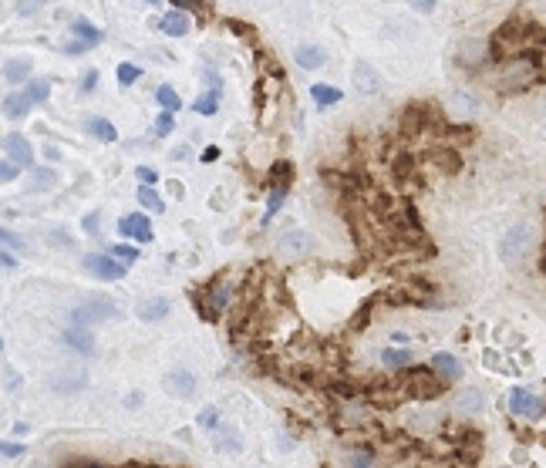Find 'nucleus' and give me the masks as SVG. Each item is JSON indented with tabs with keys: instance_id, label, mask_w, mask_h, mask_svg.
<instances>
[{
	"instance_id": "nucleus-20",
	"label": "nucleus",
	"mask_w": 546,
	"mask_h": 468,
	"mask_svg": "<svg viewBox=\"0 0 546 468\" xmlns=\"http://www.w3.org/2000/svg\"><path fill=\"white\" fill-rule=\"evenodd\" d=\"M85 132H88L91 139H98V142H115L118 139V132H115L112 122H108V118H98V115L85 118Z\"/></svg>"
},
{
	"instance_id": "nucleus-42",
	"label": "nucleus",
	"mask_w": 546,
	"mask_h": 468,
	"mask_svg": "<svg viewBox=\"0 0 546 468\" xmlns=\"http://www.w3.org/2000/svg\"><path fill=\"white\" fill-rule=\"evenodd\" d=\"M176 4V11H192V14H209V7H206V0H172Z\"/></svg>"
},
{
	"instance_id": "nucleus-32",
	"label": "nucleus",
	"mask_w": 546,
	"mask_h": 468,
	"mask_svg": "<svg viewBox=\"0 0 546 468\" xmlns=\"http://www.w3.org/2000/svg\"><path fill=\"white\" fill-rule=\"evenodd\" d=\"M155 102L162 105V112H172V115L182 108V98H179L176 88H169V85H162V88L155 91Z\"/></svg>"
},
{
	"instance_id": "nucleus-2",
	"label": "nucleus",
	"mask_w": 546,
	"mask_h": 468,
	"mask_svg": "<svg viewBox=\"0 0 546 468\" xmlns=\"http://www.w3.org/2000/svg\"><path fill=\"white\" fill-rule=\"evenodd\" d=\"M536 250H540V229L530 219H516L499 236V256H503L506 266H523Z\"/></svg>"
},
{
	"instance_id": "nucleus-50",
	"label": "nucleus",
	"mask_w": 546,
	"mask_h": 468,
	"mask_svg": "<svg viewBox=\"0 0 546 468\" xmlns=\"http://www.w3.org/2000/svg\"><path fill=\"white\" fill-rule=\"evenodd\" d=\"M139 179H142V186H152V182H155V172L149 169V165H142V169H139Z\"/></svg>"
},
{
	"instance_id": "nucleus-40",
	"label": "nucleus",
	"mask_w": 546,
	"mask_h": 468,
	"mask_svg": "<svg viewBox=\"0 0 546 468\" xmlns=\"http://www.w3.org/2000/svg\"><path fill=\"white\" fill-rule=\"evenodd\" d=\"M172 128H176L172 112H162L159 118H155V135H159V139H169V135H172Z\"/></svg>"
},
{
	"instance_id": "nucleus-5",
	"label": "nucleus",
	"mask_w": 546,
	"mask_h": 468,
	"mask_svg": "<svg viewBox=\"0 0 546 468\" xmlns=\"http://www.w3.org/2000/svg\"><path fill=\"white\" fill-rule=\"evenodd\" d=\"M351 85H355L357 95H364V98H371V95H378L384 85L382 71L374 68L371 61H364V58H357L355 64H351Z\"/></svg>"
},
{
	"instance_id": "nucleus-13",
	"label": "nucleus",
	"mask_w": 546,
	"mask_h": 468,
	"mask_svg": "<svg viewBox=\"0 0 546 468\" xmlns=\"http://www.w3.org/2000/svg\"><path fill=\"white\" fill-rule=\"evenodd\" d=\"M277 246H280V253L283 256H293V260H297V256H307V250H310V236L300 233V229H290V233L280 236Z\"/></svg>"
},
{
	"instance_id": "nucleus-30",
	"label": "nucleus",
	"mask_w": 546,
	"mask_h": 468,
	"mask_svg": "<svg viewBox=\"0 0 546 468\" xmlns=\"http://www.w3.org/2000/svg\"><path fill=\"white\" fill-rule=\"evenodd\" d=\"M27 172H31V192L48 189V186L58 182V172H54V169H38V165H34V169H27Z\"/></svg>"
},
{
	"instance_id": "nucleus-56",
	"label": "nucleus",
	"mask_w": 546,
	"mask_h": 468,
	"mask_svg": "<svg viewBox=\"0 0 546 468\" xmlns=\"http://www.w3.org/2000/svg\"><path fill=\"white\" fill-rule=\"evenodd\" d=\"M128 468H155V465H128Z\"/></svg>"
},
{
	"instance_id": "nucleus-54",
	"label": "nucleus",
	"mask_w": 546,
	"mask_h": 468,
	"mask_svg": "<svg viewBox=\"0 0 546 468\" xmlns=\"http://www.w3.org/2000/svg\"><path fill=\"white\" fill-rule=\"evenodd\" d=\"M0 266H7V270H14V266H17V260H14L11 253H4V250H0Z\"/></svg>"
},
{
	"instance_id": "nucleus-47",
	"label": "nucleus",
	"mask_w": 546,
	"mask_h": 468,
	"mask_svg": "<svg viewBox=\"0 0 546 468\" xmlns=\"http://www.w3.org/2000/svg\"><path fill=\"white\" fill-rule=\"evenodd\" d=\"M85 233H88V236H98V213L85 216Z\"/></svg>"
},
{
	"instance_id": "nucleus-23",
	"label": "nucleus",
	"mask_w": 546,
	"mask_h": 468,
	"mask_svg": "<svg viewBox=\"0 0 546 468\" xmlns=\"http://www.w3.org/2000/svg\"><path fill=\"white\" fill-rule=\"evenodd\" d=\"M71 34H75L78 41H85L88 48H95V44H102V31L91 24V21H85V17H78V21H71Z\"/></svg>"
},
{
	"instance_id": "nucleus-49",
	"label": "nucleus",
	"mask_w": 546,
	"mask_h": 468,
	"mask_svg": "<svg viewBox=\"0 0 546 468\" xmlns=\"http://www.w3.org/2000/svg\"><path fill=\"white\" fill-rule=\"evenodd\" d=\"M85 51H88L85 41H71V44H64V54H85Z\"/></svg>"
},
{
	"instance_id": "nucleus-58",
	"label": "nucleus",
	"mask_w": 546,
	"mask_h": 468,
	"mask_svg": "<svg viewBox=\"0 0 546 468\" xmlns=\"http://www.w3.org/2000/svg\"><path fill=\"white\" fill-rule=\"evenodd\" d=\"M88 468H98V465H88Z\"/></svg>"
},
{
	"instance_id": "nucleus-48",
	"label": "nucleus",
	"mask_w": 546,
	"mask_h": 468,
	"mask_svg": "<svg viewBox=\"0 0 546 468\" xmlns=\"http://www.w3.org/2000/svg\"><path fill=\"white\" fill-rule=\"evenodd\" d=\"M41 4H44V0H21L17 14H34V11H41Z\"/></svg>"
},
{
	"instance_id": "nucleus-39",
	"label": "nucleus",
	"mask_w": 546,
	"mask_h": 468,
	"mask_svg": "<svg viewBox=\"0 0 546 468\" xmlns=\"http://www.w3.org/2000/svg\"><path fill=\"white\" fill-rule=\"evenodd\" d=\"M139 64H132V61H125V64H118V81H122V85H135V81H139Z\"/></svg>"
},
{
	"instance_id": "nucleus-45",
	"label": "nucleus",
	"mask_w": 546,
	"mask_h": 468,
	"mask_svg": "<svg viewBox=\"0 0 546 468\" xmlns=\"http://www.w3.org/2000/svg\"><path fill=\"white\" fill-rule=\"evenodd\" d=\"M95 85H98V71L91 68L88 75L81 78V91H85V95H91V91H95Z\"/></svg>"
},
{
	"instance_id": "nucleus-17",
	"label": "nucleus",
	"mask_w": 546,
	"mask_h": 468,
	"mask_svg": "<svg viewBox=\"0 0 546 468\" xmlns=\"http://www.w3.org/2000/svg\"><path fill=\"white\" fill-rule=\"evenodd\" d=\"M293 58H297V64H300L304 71H317V68L327 64V51L317 48V44H300V48L293 51Z\"/></svg>"
},
{
	"instance_id": "nucleus-12",
	"label": "nucleus",
	"mask_w": 546,
	"mask_h": 468,
	"mask_svg": "<svg viewBox=\"0 0 546 468\" xmlns=\"http://www.w3.org/2000/svg\"><path fill=\"white\" fill-rule=\"evenodd\" d=\"M429 367H432L435 374L442 381H458L462 378V361H458L456 354H445V351H439V354H432V361H429Z\"/></svg>"
},
{
	"instance_id": "nucleus-3",
	"label": "nucleus",
	"mask_w": 546,
	"mask_h": 468,
	"mask_svg": "<svg viewBox=\"0 0 546 468\" xmlns=\"http://www.w3.org/2000/svg\"><path fill=\"white\" fill-rule=\"evenodd\" d=\"M432 367H405V374L398 378V388H401V394H408L411 401H435L439 394L448 391V381L442 378H432L429 374Z\"/></svg>"
},
{
	"instance_id": "nucleus-6",
	"label": "nucleus",
	"mask_w": 546,
	"mask_h": 468,
	"mask_svg": "<svg viewBox=\"0 0 546 468\" xmlns=\"http://www.w3.org/2000/svg\"><path fill=\"white\" fill-rule=\"evenodd\" d=\"M456 61L462 64V68H483V64H489V41L462 38L456 44Z\"/></svg>"
},
{
	"instance_id": "nucleus-21",
	"label": "nucleus",
	"mask_w": 546,
	"mask_h": 468,
	"mask_svg": "<svg viewBox=\"0 0 546 468\" xmlns=\"http://www.w3.org/2000/svg\"><path fill=\"white\" fill-rule=\"evenodd\" d=\"M85 374L81 371H64V374H54V381H51V388L54 391H61V394H75V391H81L85 388Z\"/></svg>"
},
{
	"instance_id": "nucleus-33",
	"label": "nucleus",
	"mask_w": 546,
	"mask_h": 468,
	"mask_svg": "<svg viewBox=\"0 0 546 468\" xmlns=\"http://www.w3.org/2000/svg\"><path fill=\"white\" fill-rule=\"evenodd\" d=\"M310 95H314L317 108H327V105H337V102H341V91L330 88V85H314V88H310Z\"/></svg>"
},
{
	"instance_id": "nucleus-52",
	"label": "nucleus",
	"mask_w": 546,
	"mask_h": 468,
	"mask_svg": "<svg viewBox=\"0 0 546 468\" xmlns=\"http://www.w3.org/2000/svg\"><path fill=\"white\" fill-rule=\"evenodd\" d=\"M415 11L432 14V11H435V0H415Z\"/></svg>"
},
{
	"instance_id": "nucleus-16",
	"label": "nucleus",
	"mask_w": 546,
	"mask_h": 468,
	"mask_svg": "<svg viewBox=\"0 0 546 468\" xmlns=\"http://www.w3.org/2000/svg\"><path fill=\"white\" fill-rule=\"evenodd\" d=\"M165 391L176 394V398H192L196 394V374H189V371H172L165 378Z\"/></svg>"
},
{
	"instance_id": "nucleus-41",
	"label": "nucleus",
	"mask_w": 546,
	"mask_h": 468,
	"mask_svg": "<svg viewBox=\"0 0 546 468\" xmlns=\"http://www.w3.org/2000/svg\"><path fill=\"white\" fill-rule=\"evenodd\" d=\"M21 172H24V169L14 162V159H0V182H14Z\"/></svg>"
},
{
	"instance_id": "nucleus-24",
	"label": "nucleus",
	"mask_w": 546,
	"mask_h": 468,
	"mask_svg": "<svg viewBox=\"0 0 546 468\" xmlns=\"http://www.w3.org/2000/svg\"><path fill=\"white\" fill-rule=\"evenodd\" d=\"M411 361H415V354H411V351H405V347H388V351H382V364L384 367H394V371H405Z\"/></svg>"
},
{
	"instance_id": "nucleus-37",
	"label": "nucleus",
	"mask_w": 546,
	"mask_h": 468,
	"mask_svg": "<svg viewBox=\"0 0 546 468\" xmlns=\"http://www.w3.org/2000/svg\"><path fill=\"white\" fill-rule=\"evenodd\" d=\"M270 179H273V186H290V179H293L290 162H273V169H270Z\"/></svg>"
},
{
	"instance_id": "nucleus-22",
	"label": "nucleus",
	"mask_w": 546,
	"mask_h": 468,
	"mask_svg": "<svg viewBox=\"0 0 546 468\" xmlns=\"http://www.w3.org/2000/svg\"><path fill=\"white\" fill-rule=\"evenodd\" d=\"M139 320H145V324H155V320H162L165 314H169V300L165 297H152V300H145V304H139Z\"/></svg>"
},
{
	"instance_id": "nucleus-51",
	"label": "nucleus",
	"mask_w": 546,
	"mask_h": 468,
	"mask_svg": "<svg viewBox=\"0 0 546 468\" xmlns=\"http://www.w3.org/2000/svg\"><path fill=\"white\" fill-rule=\"evenodd\" d=\"M199 421H203L206 428H213V425H216V408H209V411H203V418H199Z\"/></svg>"
},
{
	"instance_id": "nucleus-7",
	"label": "nucleus",
	"mask_w": 546,
	"mask_h": 468,
	"mask_svg": "<svg viewBox=\"0 0 546 468\" xmlns=\"http://www.w3.org/2000/svg\"><path fill=\"white\" fill-rule=\"evenodd\" d=\"M81 263H85V270L95 273L98 280H122L125 277V263H118L112 253H88Z\"/></svg>"
},
{
	"instance_id": "nucleus-19",
	"label": "nucleus",
	"mask_w": 546,
	"mask_h": 468,
	"mask_svg": "<svg viewBox=\"0 0 546 468\" xmlns=\"http://www.w3.org/2000/svg\"><path fill=\"white\" fill-rule=\"evenodd\" d=\"M485 408V398H483V391L479 388H466V391L456 398V411L458 415H479Z\"/></svg>"
},
{
	"instance_id": "nucleus-43",
	"label": "nucleus",
	"mask_w": 546,
	"mask_h": 468,
	"mask_svg": "<svg viewBox=\"0 0 546 468\" xmlns=\"http://www.w3.org/2000/svg\"><path fill=\"white\" fill-rule=\"evenodd\" d=\"M0 455H4V458H21V455H24V445H17V442H0Z\"/></svg>"
},
{
	"instance_id": "nucleus-11",
	"label": "nucleus",
	"mask_w": 546,
	"mask_h": 468,
	"mask_svg": "<svg viewBox=\"0 0 546 468\" xmlns=\"http://www.w3.org/2000/svg\"><path fill=\"white\" fill-rule=\"evenodd\" d=\"M4 152H7V159H14V162L21 165V169H34V149H31V142H27L24 135L11 132V135L4 139Z\"/></svg>"
},
{
	"instance_id": "nucleus-4",
	"label": "nucleus",
	"mask_w": 546,
	"mask_h": 468,
	"mask_svg": "<svg viewBox=\"0 0 546 468\" xmlns=\"http://www.w3.org/2000/svg\"><path fill=\"white\" fill-rule=\"evenodd\" d=\"M112 317H118V307H115L112 300H105V297H91V300H85L81 307H75L71 320H75L78 327H95V324L112 320Z\"/></svg>"
},
{
	"instance_id": "nucleus-59",
	"label": "nucleus",
	"mask_w": 546,
	"mask_h": 468,
	"mask_svg": "<svg viewBox=\"0 0 546 468\" xmlns=\"http://www.w3.org/2000/svg\"><path fill=\"white\" fill-rule=\"evenodd\" d=\"M0 347H4V341H0Z\"/></svg>"
},
{
	"instance_id": "nucleus-10",
	"label": "nucleus",
	"mask_w": 546,
	"mask_h": 468,
	"mask_svg": "<svg viewBox=\"0 0 546 468\" xmlns=\"http://www.w3.org/2000/svg\"><path fill=\"white\" fill-rule=\"evenodd\" d=\"M118 233H122V236H132V240H139V243H152V240H155L152 223H149V216H142V213L122 216V223H118Z\"/></svg>"
},
{
	"instance_id": "nucleus-46",
	"label": "nucleus",
	"mask_w": 546,
	"mask_h": 468,
	"mask_svg": "<svg viewBox=\"0 0 546 468\" xmlns=\"http://www.w3.org/2000/svg\"><path fill=\"white\" fill-rule=\"evenodd\" d=\"M533 98H536V112H540V115L546 118V81H543V85H540V88L533 91Z\"/></svg>"
},
{
	"instance_id": "nucleus-27",
	"label": "nucleus",
	"mask_w": 546,
	"mask_h": 468,
	"mask_svg": "<svg viewBox=\"0 0 546 468\" xmlns=\"http://www.w3.org/2000/svg\"><path fill=\"white\" fill-rule=\"evenodd\" d=\"M27 112H31V102H27L24 95H7V98H4V115H7L11 122H21Z\"/></svg>"
},
{
	"instance_id": "nucleus-9",
	"label": "nucleus",
	"mask_w": 546,
	"mask_h": 468,
	"mask_svg": "<svg viewBox=\"0 0 546 468\" xmlns=\"http://www.w3.org/2000/svg\"><path fill=\"white\" fill-rule=\"evenodd\" d=\"M445 112L456 115V118H472V115L479 112V98L466 88H452L445 95Z\"/></svg>"
},
{
	"instance_id": "nucleus-35",
	"label": "nucleus",
	"mask_w": 546,
	"mask_h": 468,
	"mask_svg": "<svg viewBox=\"0 0 546 468\" xmlns=\"http://www.w3.org/2000/svg\"><path fill=\"white\" fill-rule=\"evenodd\" d=\"M287 189H290V186H273V192H270V199H267V213H263V223H270V219L280 213V206H283V199H287Z\"/></svg>"
},
{
	"instance_id": "nucleus-34",
	"label": "nucleus",
	"mask_w": 546,
	"mask_h": 468,
	"mask_svg": "<svg viewBox=\"0 0 546 468\" xmlns=\"http://www.w3.org/2000/svg\"><path fill=\"white\" fill-rule=\"evenodd\" d=\"M374 304H378V297H371V300H364V304H361V310H357V314L351 317V330H355V334H361V330H368V324H371V310H374Z\"/></svg>"
},
{
	"instance_id": "nucleus-25",
	"label": "nucleus",
	"mask_w": 546,
	"mask_h": 468,
	"mask_svg": "<svg viewBox=\"0 0 546 468\" xmlns=\"http://www.w3.org/2000/svg\"><path fill=\"white\" fill-rule=\"evenodd\" d=\"M4 78H7L11 85H24V81H31V61H24V58L7 61L4 64Z\"/></svg>"
},
{
	"instance_id": "nucleus-38",
	"label": "nucleus",
	"mask_w": 546,
	"mask_h": 468,
	"mask_svg": "<svg viewBox=\"0 0 546 468\" xmlns=\"http://www.w3.org/2000/svg\"><path fill=\"white\" fill-rule=\"evenodd\" d=\"M112 256L118 263H132V260H139V246H128V243H115L112 246Z\"/></svg>"
},
{
	"instance_id": "nucleus-8",
	"label": "nucleus",
	"mask_w": 546,
	"mask_h": 468,
	"mask_svg": "<svg viewBox=\"0 0 546 468\" xmlns=\"http://www.w3.org/2000/svg\"><path fill=\"white\" fill-rule=\"evenodd\" d=\"M509 411L520 415V418H540L546 408L530 388H513V391H509Z\"/></svg>"
},
{
	"instance_id": "nucleus-28",
	"label": "nucleus",
	"mask_w": 546,
	"mask_h": 468,
	"mask_svg": "<svg viewBox=\"0 0 546 468\" xmlns=\"http://www.w3.org/2000/svg\"><path fill=\"white\" fill-rule=\"evenodd\" d=\"M21 95H24L27 102H31V108H34V105H44V102H48V95H51V85H48V81H27V88L21 91Z\"/></svg>"
},
{
	"instance_id": "nucleus-53",
	"label": "nucleus",
	"mask_w": 546,
	"mask_h": 468,
	"mask_svg": "<svg viewBox=\"0 0 546 468\" xmlns=\"http://www.w3.org/2000/svg\"><path fill=\"white\" fill-rule=\"evenodd\" d=\"M216 159H219V149L216 145H209V149L203 152V162H216Z\"/></svg>"
},
{
	"instance_id": "nucleus-14",
	"label": "nucleus",
	"mask_w": 546,
	"mask_h": 468,
	"mask_svg": "<svg viewBox=\"0 0 546 468\" xmlns=\"http://www.w3.org/2000/svg\"><path fill=\"white\" fill-rule=\"evenodd\" d=\"M213 448H216L219 455H236V452H243V438H240V431L233 428V425H223V428H216V438H213Z\"/></svg>"
},
{
	"instance_id": "nucleus-15",
	"label": "nucleus",
	"mask_w": 546,
	"mask_h": 468,
	"mask_svg": "<svg viewBox=\"0 0 546 468\" xmlns=\"http://www.w3.org/2000/svg\"><path fill=\"white\" fill-rule=\"evenodd\" d=\"M159 27H162V34L165 38H186L192 31V21H189V14H182V11H169L159 21Z\"/></svg>"
},
{
	"instance_id": "nucleus-26",
	"label": "nucleus",
	"mask_w": 546,
	"mask_h": 468,
	"mask_svg": "<svg viewBox=\"0 0 546 468\" xmlns=\"http://www.w3.org/2000/svg\"><path fill=\"white\" fill-rule=\"evenodd\" d=\"M432 162L439 165L442 172H458V169H462V159H458V152H456V149H445V145L432 152Z\"/></svg>"
},
{
	"instance_id": "nucleus-31",
	"label": "nucleus",
	"mask_w": 546,
	"mask_h": 468,
	"mask_svg": "<svg viewBox=\"0 0 546 468\" xmlns=\"http://www.w3.org/2000/svg\"><path fill=\"white\" fill-rule=\"evenodd\" d=\"M135 196H139V206H142V209H149V213H162V209H165V203L159 199V192H155L152 186H139V192H135Z\"/></svg>"
},
{
	"instance_id": "nucleus-55",
	"label": "nucleus",
	"mask_w": 546,
	"mask_h": 468,
	"mask_svg": "<svg viewBox=\"0 0 546 468\" xmlns=\"http://www.w3.org/2000/svg\"><path fill=\"white\" fill-rule=\"evenodd\" d=\"M44 155H48L51 162H58V149H54V145H48V149H44Z\"/></svg>"
},
{
	"instance_id": "nucleus-18",
	"label": "nucleus",
	"mask_w": 546,
	"mask_h": 468,
	"mask_svg": "<svg viewBox=\"0 0 546 468\" xmlns=\"http://www.w3.org/2000/svg\"><path fill=\"white\" fill-rule=\"evenodd\" d=\"M61 337H64V344H68V347H75L78 354H85V357L95 354V337H91L85 327H78V324H75V327L64 330Z\"/></svg>"
},
{
	"instance_id": "nucleus-29",
	"label": "nucleus",
	"mask_w": 546,
	"mask_h": 468,
	"mask_svg": "<svg viewBox=\"0 0 546 468\" xmlns=\"http://www.w3.org/2000/svg\"><path fill=\"white\" fill-rule=\"evenodd\" d=\"M344 462H347V468H378V462H374V452H371V448H351Z\"/></svg>"
},
{
	"instance_id": "nucleus-44",
	"label": "nucleus",
	"mask_w": 546,
	"mask_h": 468,
	"mask_svg": "<svg viewBox=\"0 0 546 468\" xmlns=\"http://www.w3.org/2000/svg\"><path fill=\"white\" fill-rule=\"evenodd\" d=\"M0 243H4V246H11V250H24V240H21V236H14V233H7V229H0Z\"/></svg>"
},
{
	"instance_id": "nucleus-1",
	"label": "nucleus",
	"mask_w": 546,
	"mask_h": 468,
	"mask_svg": "<svg viewBox=\"0 0 546 468\" xmlns=\"http://www.w3.org/2000/svg\"><path fill=\"white\" fill-rule=\"evenodd\" d=\"M543 81H546L543 61L533 58L530 51L499 58V61H493L489 71H485V88L499 91V95H523V91L540 88Z\"/></svg>"
},
{
	"instance_id": "nucleus-57",
	"label": "nucleus",
	"mask_w": 546,
	"mask_h": 468,
	"mask_svg": "<svg viewBox=\"0 0 546 468\" xmlns=\"http://www.w3.org/2000/svg\"><path fill=\"white\" fill-rule=\"evenodd\" d=\"M145 4H159V0H145Z\"/></svg>"
},
{
	"instance_id": "nucleus-36",
	"label": "nucleus",
	"mask_w": 546,
	"mask_h": 468,
	"mask_svg": "<svg viewBox=\"0 0 546 468\" xmlns=\"http://www.w3.org/2000/svg\"><path fill=\"white\" fill-rule=\"evenodd\" d=\"M216 108H219V88H213L209 95L192 102V112H199V115H216Z\"/></svg>"
}]
</instances>
